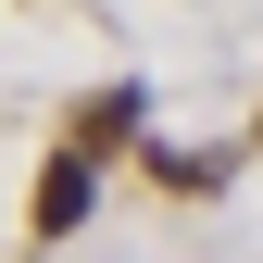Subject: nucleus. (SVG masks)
Returning <instances> with one entry per match:
<instances>
[{"instance_id":"nucleus-1","label":"nucleus","mask_w":263,"mask_h":263,"mask_svg":"<svg viewBox=\"0 0 263 263\" xmlns=\"http://www.w3.org/2000/svg\"><path fill=\"white\" fill-rule=\"evenodd\" d=\"M88 226V151H50V176H38V238H76Z\"/></svg>"},{"instance_id":"nucleus-2","label":"nucleus","mask_w":263,"mask_h":263,"mask_svg":"<svg viewBox=\"0 0 263 263\" xmlns=\"http://www.w3.org/2000/svg\"><path fill=\"white\" fill-rule=\"evenodd\" d=\"M125 125H138V88H101V101H88V113H76V151H113V138H125Z\"/></svg>"}]
</instances>
